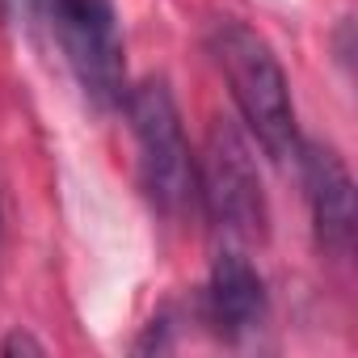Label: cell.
Returning a JSON list of instances; mask_svg holds the SVG:
<instances>
[{
  "mask_svg": "<svg viewBox=\"0 0 358 358\" xmlns=\"http://www.w3.org/2000/svg\"><path fill=\"white\" fill-rule=\"evenodd\" d=\"M207 308L220 333L228 337H241L266 320V282L241 249H224L215 257L211 282H207Z\"/></svg>",
  "mask_w": 358,
  "mask_h": 358,
  "instance_id": "8992f818",
  "label": "cell"
},
{
  "mask_svg": "<svg viewBox=\"0 0 358 358\" xmlns=\"http://www.w3.org/2000/svg\"><path fill=\"white\" fill-rule=\"evenodd\" d=\"M0 9L13 26H30L38 13H43V0H0Z\"/></svg>",
  "mask_w": 358,
  "mask_h": 358,
  "instance_id": "52a82bcc",
  "label": "cell"
},
{
  "mask_svg": "<svg viewBox=\"0 0 358 358\" xmlns=\"http://www.w3.org/2000/svg\"><path fill=\"white\" fill-rule=\"evenodd\" d=\"M43 13L64 47V59L97 110H114L127 97V55L114 0H43Z\"/></svg>",
  "mask_w": 358,
  "mask_h": 358,
  "instance_id": "3957f363",
  "label": "cell"
},
{
  "mask_svg": "<svg viewBox=\"0 0 358 358\" xmlns=\"http://www.w3.org/2000/svg\"><path fill=\"white\" fill-rule=\"evenodd\" d=\"M207 47L232 89V101L249 127V135L266 148V156L287 160L299 148V122H295V101L287 89V72L278 64V55L270 51V43L249 30L236 17H220L211 22Z\"/></svg>",
  "mask_w": 358,
  "mask_h": 358,
  "instance_id": "6da1fadb",
  "label": "cell"
},
{
  "mask_svg": "<svg viewBox=\"0 0 358 358\" xmlns=\"http://www.w3.org/2000/svg\"><path fill=\"white\" fill-rule=\"evenodd\" d=\"M299 169H303V186H308V203H312V224H316V241L320 249L345 257L354 249V228H358V211H354V182L345 160L329 148V143H303L295 148Z\"/></svg>",
  "mask_w": 358,
  "mask_h": 358,
  "instance_id": "5b68a950",
  "label": "cell"
},
{
  "mask_svg": "<svg viewBox=\"0 0 358 358\" xmlns=\"http://www.w3.org/2000/svg\"><path fill=\"white\" fill-rule=\"evenodd\" d=\"M22 350H26V354H43V345H38V341H30L26 333H13V337L5 341V354H22Z\"/></svg>",
  "mask_w": 358,
  "mask_h": 358,
  "instance_id": "ba28073f",
  "label": "cell"
},
{
  "mask_svg": "<svg viewBox=\"0 0 358 358\" xmlns=\"http://www.w3.org/2000/svg\"><path fill=\"white\" fill-rule=\"evenodd\" d=\"M131 139L139 152V186L160 215H182L194 203V152L164 80H143L122 97Z\"/></svg>",
  "mask_w": 358,
  "mask_h": 358,
  "instance_id": "7a4b0ae2",
  "label": "cell"
},
{
  "mask_svg": "<svg viewBox=\"0 0 358 358\" xmlns=\"http://www.w3.org/2000/svg\"><path fill=\"white\" fill-rule=\"evenodd\" d=\"M194 199L207 207L211 224L236 241L266 236V194L249 139L232 122H215L203 156H194Z\"/></svg>",
  "mask_w": 358,
  "mask_h": 358,
  "instance_id": "277c9868",
  "label": "cell"
}]
</instances>
